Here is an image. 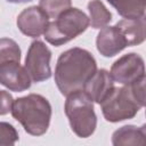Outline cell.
<instances>
[{
    "label": "cell",
    "mask_w": 146,
    "mask_h": 146,
    "mask_svg": "<svg viewBox=\"0 0 146 146\" xmlns=\"http://www.w3.org/2000/svg\"><path fill=\"white\" fill-rule=\"evenodd\" d=\"M18 135L11 124L1 122L0 124V145H13L17 140Z\"/></svg>",
    "instance_id": "d6986e66"
},
{
    "label": "cell",
    "mask_w": 146,
    "mask_h": 146,
    "mask_svg": "<svg viewBox=\"0 0 146 146\" xmlns=\"http://www.w3.org/2000/svg\"><path fill=\"white\" fill-rule=\"evenodd\" d=\"M97 72L94 56L86 49L72 48L60 54L55 68V82L60 94L83 90L87 82Z\"/></svg>",
    "instance_id": "6da1fadb"
},
{
    "label": "cell",
    "mask_w": 146,
    "mask_h": 146,
    "mask_svg": "<svg viewBox=\"0 0 146 146\" xmlns=\"http://www.w3.org/2000/svg\"><path fill=\"white\" fill-rule=\"evenodd\" d=\"M66 97L64 110L72 131L80 138L91 136L97 125L94 100L84 90L74 91Z\"/></svg>",
    "instance_id": "3957f363"
},
{
    "label": "cell",
    "mask_w": 146,
    "mask_h": 146,
    "mask_svg": "<svg viewBox=\"0 0 146 146\" xmlns=\"http://www.w3.org/2000/svg\"><path fill=\"white\" fill-rule=\"evenodd\" d=\"M90 25V18L79 8H68L50 22L44 39L52 46H62L84 32Z\"/></svg>",
    "instance_id": "277c9868"
},
{
    "label": "cell",
    "mask_w": 146,
    "mask_h": 146,
    "mask_svg": "<svg viewBox=\"0 0 146 146\" xmlns=\"http://www.w3.org/2000/svg\"><path fill=\"white\" fill-rule=\"evenodd\" d=\"M140 129H141V131H143V133H144V136H145V138H146V124H143V125L140 127Z\"/></svg>",
    "instance_id": "7402d4cb"
},
{
    "label": "cell",
    "mask_w": 146,
    "mask_h": 146,
    "mask_svg": "<svg viewBox=\"0 0 146 146\" xmlns=\"http://www.w3.org/2000/svg\"><path fill=\"white\" fill-rule=\"evenodd\" d=\"M13 105H14V100L11 96L6 90H1V114L5 115L8 112H11Z\"/></svg>",
    "instance_id": "ffe728a7"
},
{
    "label": "cell",
    "mask_w": 146,
    "mask_h": 146,
    "mask_svg": "<svg viewBox=\"0 0 146 146\" xmlns=\"http://www.w3.org/2000/svg\"><path fill=\"white\" fill-rule=\"evenodd\" d=\"M88 9L90 14V25L94 29H103L112 19V14L100 0H91L88 3Z\"/></svg>",
    "instance_id": "9a60e30c"
},
{
    "label": "cell",
    "mask_w": 146,
    "mask_h": 146,
    "mask_svg": "<svg viewBox=\"0 0 146 146\" xmlns=\"http://www.w3.org/2000/svg\"><path fill=\"white\" fill-rule=\"evenodd\" d=\"M146 72L145 62L141 56L135 52H130L120 57L111 67V74L114 81L130 86Z\"/></svg>",
    "instance_id": "52a82bcc"
},
{
    "label": "cell",
    "mask_w": 146,
    "mask_h": 146,
    "mask_svg": "<svg viewBox=\"0 0 146 146\" xmlns=\"http://www.w3.org/2000/svg\"><path fill=\"white\" fill-rule=\"evenodd\" d=\"M8 2H13V3H22V2H27V1H32V0H7Z\"/></svg>",
    "instance_id": "44dd1931"
},
{
    "label": "cell",
    "mask_w": 146,
    "mask_h": 146,
    "mask_svg": "<svg viewBox=\"0 0 146 146\" xmlns=\"http://www.w3.org/2000/svg\"><path fill=\"white\" fill-rule=\"evenodd\" d=\"M49 15L40 7L32 6L24 9L17 17V26L19 31L31 38H38L48 29Z\"/></svg>",
    "instance_id": "ba28073f"
},
{
    "label": "cell",
    "mask_w": 146,
    "mask_h": 146,
    "mask_svg": "<svg viewBox=\"0 0 146 146\" xmlns=\"http://www.w3.org/2000/svg\"><path fill=\"white\" fill-rule=\"evenodd\" d=\"M11 115L32 136L43 135L50 123L51 106L41 95L30 94L14 100Z\"/></svg>",
    "instance_id": "7a4b0ae2"
},
{
    "label": "cell",
    "mask_w": 146,
    "mask_h": 146,
    "mask_svg": "<svg viewBox=\"0 0 146 146\" xmlns=\"http://www.w3.org/2000/svg\"><path fill=\"white\" fill-rule=\"evenodd\" d=\"M96 44L98 51L105 57H113L128 47L124 35L116 25L103 27L97 35Z\"/></svg>",
    "instance_id": "30bf717a"
},
{
    "label": "cell",
    "mask_w": 146,
    "mask_h": 146,
    "mask_svg": "<svg viewBox=\"0 0 146 146\" xmlns=\"http://www.w3.org/2000/svg\"><path fill=\"white\" fill-rule=\"evenodd\" d=\"M130 89L139 106L146 107V74H144L133 83H131Z\"/></svg>",
    "instance_id": "ac0fdd59"
},
{
    "label": "cell",
    "mask_w": 146,
    "mask_h": 146,
    "mask_svg": "<svg viewBox=\"0 0 146 146\" xmlns=\"http://www.w3.org/2000/svg\"><path fill=\"white\" fill-rule=\"evenodd\" d=\"M114 82L111 72H107L106 70H97L92 78L87 82L83 90L95 103L100 104L115 88Z\"/></svg>",
    "instance_id": "8fae6325"
},
{
    "label": "cell",
    "mask_w": 146,
    "mask_h": 146,
    "mask_svg": "<svg viewBox=\"0 0 146 146\" xmlns=\"http://www.w3.org/2000/svg\"><path fill=\"white\" fill-rule=\"evenodd\" d=\"M0 82L11 91H24L31 87L32 79L19 62L7 60L0 63Z\"/></svg>",
    "instance_id": "9c48e42d"
},
{
    "label": "cell",
    "mask_w": 146,
    "mask_h": 146,
    "mask_svg": "<svg viewBox=\"0 0 146 146\" xmlns=\"http://www.w3.org/2000/svg\"><path fill=\"white\" fill-rule=\"evenodd\" d=\"M112 143L116 146L127 145H146V138L140 128L135 125H124L117 129L112 136Z\"/></svg>",
    "instance_id": "4fadbf2b"
},
{
    "label": "cell",
    "mask_w": 146,
    "mask_h": 146,
    "mask_svg": "<svg viewBox=\"0 0 146 146\" xmlns=\"http://www.w3.org/2000/svg\"><path fill=\"white\" fill-rule=\"evenodd\" d=\"M124 18H139L145 15L146 0H107Z\"/></svg>",
    "instance_id": "5bb4252c"
},
{
    "label": "cell",
    "mask_w": 146,
    "mask_h": 146,
    "mask_svg": "<svg viewBox=\"0 0 146 146\" xmlns=\"http://www.w3.org/2000/svg\"><path fill=\"white\" fill-rule=\"evenodd\" d=\"M39 6L51 18H56L60 13L71 8V0H40Z\"/></svg>",
    "instance_id": "e0dca14e"
},
{
    "label": "cell",
    "mask_w": 146,
    "mask_h": 146,
    "mask_svg": "<svg viewBox=\"0 0 146 146\" xmlns=\"http://www.w3.org/2000/svg\"><path fill=\"white\" fill-rule=\"evenodd\" d=\"M50 58L51 51L42 41L36 40L31 43L25 58V68L32 82H42L51 76Z\"/></svg>",
    "instance_id": "8992f818"
},
{
    "label": "cell",
    "mask_w": 146,
    "mask_h": 146,
    "mask_svg": "<svg viewBox=\"0 0 146 146\" xmlns=\"http://www.w3.org/2000/svg\"><path fill=\"white\" fill-rule=\"evenodd\" d=\"M116 26L120 29L124 35L128 47L136 46L146 40V17L139 18H124L116 23Z\"/></svg>",
    "instance_id": "7c38bea8"
},
{
    "label": "cell",
    "mask_w": 146,
    "mask_h": 146,
    "mask_svg": "<svg viewBox=\"0 0 146 146\" xmlns=\"http://www.w3.org/2000/svg\"><path fill=\"white\" fill-rule=\"evenodd\" d=\"M7 60H21V49L18 44L7 38H2L0 41V63Z\"/></svg>",
    "instance_id": "2e32d148"
},
{
    "label": "cell",
    "mask_w": 146,
    "mask_h": 146,
    "mask_svg": "<svg viewBox=\"0 0 146 146\" xmlns=\"http://www.w3.org/2000/svg\"><path fill=\"white\" fill-rule=\"evenodd\" d=\"M100 106L104 117L110 122L132 119L140 108L131 92L130 86L114 88L100 103Z\"/></svg>",
    "instance_id": "5b68a950"
}]
</instances>
